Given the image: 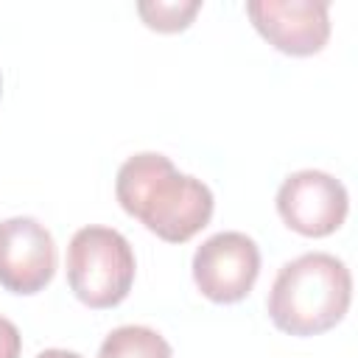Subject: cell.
Wrapping results in <instances>:
<instances>
[{"label": "cell", "instance_id": "2", "mask_svg": "<svg viewBox=\"0 0 358 358\" xmlns=\"http://www.w3.org/2000/svg\"><path fill=\"white\" fill-rule=\"evenodd\" d=\"M352 299V277L344 260L327 252H308L288 260L268 291L266 310L277 330L308 338L336 327Z\"/></svg>", "mask_w": 358, "mask_h": 358}, {"label": "cell", "instance_id": "8", "mask_svg": "<svg viewBox=\"0 0 358 358\" xmlns=\"http://www.w3.org/2000/svg\"><path fill=\"white\" fill-rule=\"evenodd\" d=\"M98 358H173V350L154 327L123 324L101 341Z\"/></svg>", "mask_w": 358, "mask_h": 358}, {"label": "cell", "instance_id": "10", "mask_svg": "<svg viewBox=\"0 0 358 358\" xmlns=\"http://www.w3.org/2000/svg\"><path fill=\"white\" fill-rule=\"evenodd\" d=\"M20 350H22V336L17 324L0 316V358H20Z\"/></svg>", "mask_w": 358, "mask_h": 358}, {"label": "cell", "instance_id": "3", "mask_svg": "<svg viewBox=\"0 0 358 358\" xmlns=\"http://www.w3.org/2000/svg\"><path fill=\"white\" fill-rule=\"evenodd\" d=\"M131 243L112 227H81L67 246V285L92 310L120 305L134 285Z\"/></svg>", "mask_w": 358, "mask_h": 358}, {"label": "cell", "instance_id": "5", "mask_svg": "<svg viewBox=\"0 0 358 358\" xmlns=\"http://www.w3.org/2000/svg\"><path fill=\"white\" fill-rule=\"evenodd\" d=\"M347 210V187L327 171H294L282 179L277 190V213L282 224L305 238L333 235L344 224Z\"/></svg>", "mask_w": 358, "mask_h": 358}, {"label": "cell", "instance_id": "11", "mask_svg": "<svg viewBox=\"0 0 358 358\" xmlns=\"http://www.w3.org/2000/svg\"><path fill=\"white\" fill-rule=\"evenodd\" d=\"M36 358H84V355H78V352H73V350H59V347H50V350H42Z\"/></svg>", "mask_w": 358, "mask_h": 358}, {"label": "cell", "instance_id": "9", "mask_svg": "<svg viewBox=\"0 0 358 358\" xmlns=\"http://www.w3.org/2000/svg\"><path fill=\"white\" fill-rule=\"evenodd\" d=\"M201 3L199 0H187V3H179V0H171V3H140L137 6V14L143 17V22L151 28V31H159V34H176V31H185L193 17L199 14Z\"/></svg>", "mask_w": 358, "mask_h": 358}, {"label": "cell", "instance_id": "7", "mask_svg": "<svg viewBox=\"0 0 358 358\" xmlns=\"http://www.w3.org/2000/svg\"><path fill=\"white\" fill-rule=\"evenodd\" d=\"M246 14L255 31L285 56H313L330 39L327 0H252Z\"/></svg>", "mask_w": 358, "mask_h": 358}, {"label": "cell", "instance_id": "4", "mask_svg": "<svg viewBox=\"0 0 358 358\" xmlns=\"http://www.w3.org/2000/svg\"><path fill=\"white\" fill-rule=\"evenodd\" d=\"M193 282L215 305L249 296L260 274V249L243 232H215L193 252Z\"/></svg>", "mask_w": 358, "mask_h": 358}, {"label": "cell", "instance_id": "12", "mask_svg": "<svg viewBox=\"0 0 358 358\" xmlns=\"http://www.w3.org/2000/svg\"><path fill=\"white\" fill-rule=\"evenodd\" d=\"M0 92H3V76H0Z\"/></svg>", "mask_w": 358, "mask_h": 358}, {"label": "cell", "instance_id": "1", "mask_svg": "<svg viewBox=\"0 0 358 358\" xmlns=\"http://www.w3.org/2000/svg\"><path fill=\"white\" fill-rule=\"evenodd\" d=\"M115 196L148 232L168 243H185L213 218V190L157 151H140L117 168Z\"/></svg>", "mask_w": 358, "mask_h": 358}, {"label": "cell", "instance_id": "6", "mask_svg": "<svg viewBox=\"0 0 358 358\" xmlns=\"http://www.w3.org/2000/svg\"><path fill=\"white\" fill-rule=\"evenodd\" d=\"M56 274V243L31 215L0 221V285L17 296L39 294Z\"/></svg>", "mask_w": 358, "mask_h": 358}]
</instances>
